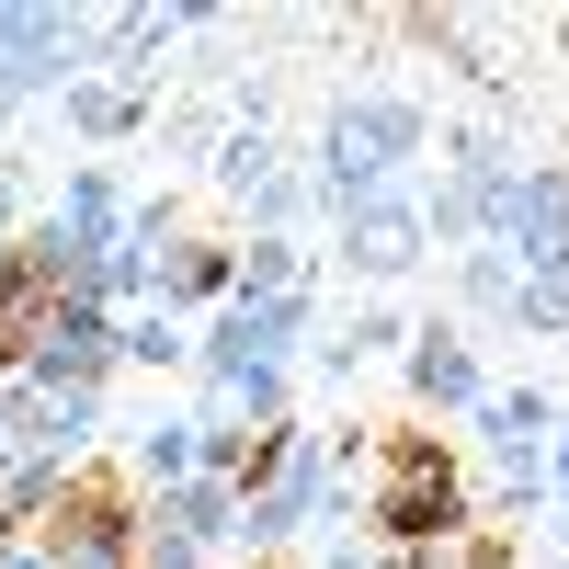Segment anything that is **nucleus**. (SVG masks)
Instances as JSON below:
<instances>
[{"instance_id": "obj_1", "label": "nucleus", "mask_w": 569, "mask_h": 569, "mask_svg": "<svg viewBox=\"0 0 569 569\" xmlns=\"http://www.w3.org/2000/svg\"><path fill=\"white\" fill-rule=\"evenodd\" d=\"M376 536H388V547H421V558H433L445 536H467L456 456H445L433 433H410V421L376 445Z\"/></svg>"}, {"instance_id": "obj_2", "label": "nucleus", "mask_w": 569, "mask_h": 569, "mask_svg": "<svg viewBox=\"0 0 569 569\" xmlns=\"http://www.w3.org/2000/svg\"><path fill=\"white\" fill-rule=\"evenodd\" d=\"M58 262H46V251H12V262H0V365H23L34 342H46V330H58Z\"/></svg>"}, {"instance_id": "obj_3", "label": "nucleus", "mask_w": 569, "mask_h": 569, "mask_svg": "<svg viewBox=\"0 0 569 569\" xmlns=\"http://www.w3.org/2000/svg\"><path fill=\"white\" fill-rule=\"evenodd\" d=\"M114 525H126V479H114V467H80V479L46 501V547H91Z\"/></svg>"}]
</instances>
